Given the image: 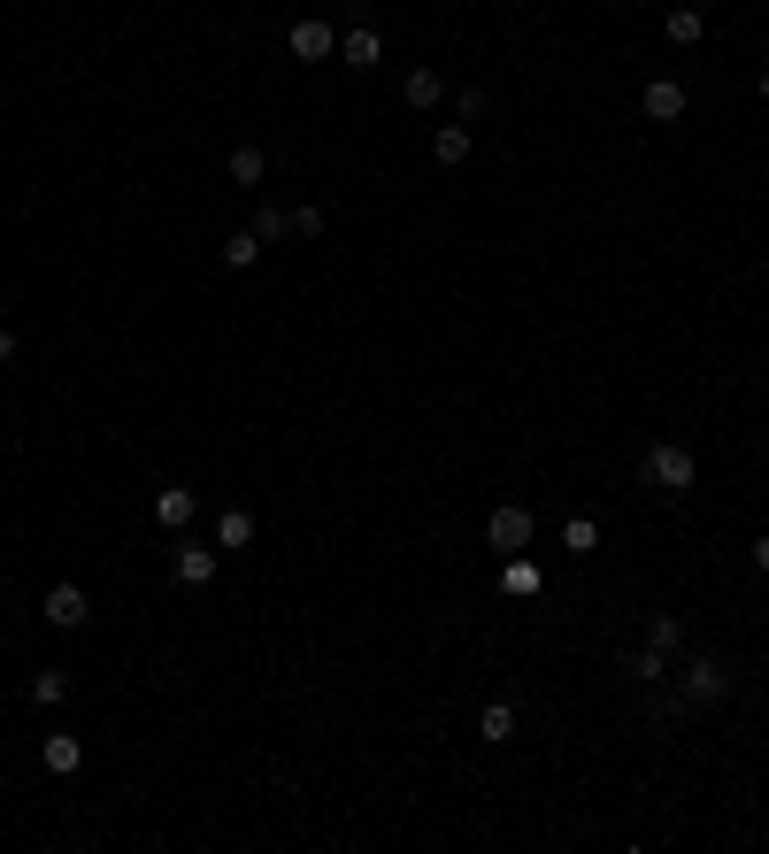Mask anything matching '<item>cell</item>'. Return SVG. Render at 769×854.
<instances>
[{"instance_id":"obj_12","label":"cell","mask_w":769,"mask_h":854,"mask_svg":"<svg viewBox=\"0 0 769 854\" xmlns=\"http://www.w3.org/2000/svg\"><path fill=\"white\" fill-rule=\"evenodd\" d=\"M193 509H200V501H193L185 486H162V493H154V515H162L169 531H185V523H193Z\"/></svg>"},{"instance_id":"obj_13","label":"cell","mask_w":769,"mask_h":854,"mask_svg":"<svg viewBox=\"0 0 769 854\" xmlns=\"http://www.w3.org/2000/svg\"><path fill=\"white\" fill-rule=\"evenodd\" d=\"M500 593H516V601H531V593H539V562H523V554H508V562H500Z\"/></svg>"},{"instance_id":"obj_8","label":"cell","mask_w":769,"mask_h":854,"mask_svg":"<svg viewBox=\"0 0 769 854\" xmlns=\"http://www.w3.org/2000/svg\"><path fill=\"white\" fill-rule=\"evenodd\" d=\"M377 54H385V39H377L370 23H354V31L339 39V62H346V70H377Z\"/></svg>"},{"instance_id":"obj_14","label":"cell","mask_w":769,"mask_h":854,"mask_svg":"<svg viewBox=\"0 0 769 854\" xmlns=\"http://www.w3.org/2000/svg\"><path fill=\"white\" fill-rule=\"evenodd\" d=\"M401 93H408V108H439L447 77H439V70H408V85H401Z\"/></svg>"},{"instance_id":"obj_11","label":"cell","mask_w":769,"mask_h":854,"mask_svg":"<svg viewBox=\"0 0 769 854\" xmlns=\"http://www.w3.org/2000/svg\"><path fill=\"white\" fill-rule=\"evenodd\" d=\"M216 546H224V554L254 546V515H247V509H224V515H216Z\"/></svg>"},{"instance_id":"obj_23","label":"cell","mask_w":769,"mask_h":854,"mask_svg":"<svg viewBox=\"0 0 769 854\" xmlns=\"http://www.w3.org/2000/svg\"><path fill=\"white\" fill-rule=\"evenodd\" d=\"M62 692H70V670H39V678H31V700H46V708H54Z\"/></svg>"},{"instance_id":"obj_7","label":"cell","mask_w":769,"mask_h":854,"mask_svg":"<svg viewBox=\"0 0 769 854\" xmlns=\"http://www.w3.org/2000/svg\"><path fill=\"white\" fill-rule=\"evenodd\" d=\"M39 762H46L54 778H77V770H85V747H77V731H46V747H39Z\"/></svg>"},{"instance_id":"obj_15","label":"cell","mask_w":769,"mask_h":854,"mask_svg":"<svg viewBox=\"0 0 769 854\" xmlns=\"http://www.w3.org/2000/svg\"><path fill=\"white\" fill-rule=\"evenodd\" d=\"M477 731H485L492 747H508V739H516V708H508V700H492V708L477 716Z\"/></svg>"},{"instance_id":"obj_9","label":"cell","mask_w":769,"mask_h":854,"mask_svg":"<svg viewBox=\"0 0 769 854\" xmlns=\"http://www.w3.org/2000/svg\"><path fill=\"white\" fill-rule=\"evenodd\" d=\"M169 554H177L169 570H177L185 585H208V577H216V546H200V539H185V546H169Z\"/></svg>"},{"instance_id":"obj_5","label":"cell","mask_w":769,"mask_h":854,"mask_svg":"<svg viewBox=\"0 0 769 854\" xmlns=\"http://www.w3.org/2000/svg\"><path fill=\"white\" fill-rule=\"evenodd\" d=\"M638 108H646V124H677V116H685V85H677V77H654V85L638 93Z\"/></svg>"},{"instance_id":"obj_18","label":"cell","mask_w":769,"mask_h":854,"mask_svg":"<svg viewBox=\"0 0 769 854\" xmlns=\"http://www.w3.org/2000/svg\"><path fill=\"white\" fill-rule=\"evenodd\" d=\"M646 647L677 655V647H685V624H677V616H646Z\"/></svg>"},{"instance_id":"obj_17","label":"cell","mask_w":769,"mask_h":854,"mask_svg":"<svg viewBox=\"0 0 769 854\" xmlns=\"http://www.w3.org/2000/svg\"><path fill=\"white\" fill-rule=\"evenodd\" d=\"M662 31H669L677 46H693V39L708 31V15H700V8H669V23H662Z\"/></svg>"},{"instance_id":"obj_3","label":"cell","mask_w":769,"mask_h":854,"mask_svg":"<svg viewBox=\"0 0 769 854\" xmlns=\"http://www.w3.org/2000/svg\"><path fill=\"white\" fill-rule=\"evenodd\" d=\"M531 531H539V523H531V509H516V501L485 515V539H492L500 554H523V546H531Z\"/></svg>"},{"instance_id":"obj_16","label":"cell","mask_w":769,"mask_h":854,"mask_svg":"<svg viewBox=\"0 0 769 854\" xmlns=\"http://www.w3.org/2000/svg\"><path fill=\"white\" fill-rule=\"evenodd\" d=\"M231 177L262 192V177H270V163H262V147H231Z\"/></svg>"},{"instance_id":"obj_21","label":"cell","mask_w":769,"mask_h":854,"mask_svg":"<svg viewBox=\"0 0 769 854\" xmlns=\"http://www.w3.org/2000/svg\"><path fill=\"white\" fill-rule=\"evenodd\" d=\"M254 254H262V239H254V231H231V239H224V262H231V270H247Z\"/></svg>"},{"instance_id":"obj_4","label":"cell","mask_w":769,"mask_h":854,"mask_svg":"<svg viewBox=\"0 0 769 854\" xmlns=\"http://www.w3.org/2000/svg\"><path fill=\"white\" fill-rule=\"evenodd\" d=\"M285 46H293V62H331V54H339V31H331L323 15H301V23L285 31Z\"/></svg>"},{"instance_id":"obj_2","label":"cell","mask_w":769,"mask_h":854,"mask_svg":"<svg viewBox=\"0 0 769 854\" xmlns=\"http://www.w3.org/2000/svg\"><path fill=\"white\" fill-rule=\"evenodd\" d=\"M646 486L654 493H693V447H677V439L646 447Z\"/></svg>"},{"instance_id":"obj_22","label":"cell","mask_w":769,"mask_h":854,"mask_svg":"<svg viewBox=\"0 0 769 854\" xmlns=\"http://www.w3.org/2000/svg\"><path fill=\"white\" fill-rule=\"evenodd\" d=\"M562 539H570V554H593V546H601V523H593V515H570Z\"/></svg>"},{"instance_id":"obj_26","label":"cell","mask_w":769,"mask_h":854,"mask_svg":"<svg viewBox=\"0 0 769 854\" xmlns=\"http://www.w3.org/2000/svg\"><path fill=\"white\" fill-rule=\"evenodd\" d=\"M762 108H769V70H762Z\"/></svg>"},{"instance_id":"obj_6","label":"cell","mask_w":769,"mask_h":854,"mask_svg":"<svg viewBox=\"0 0 769 854\" xmlns=\"http://www.w3.org/2000/svg\"><path fill=\"white\" fill-rule=\"evenodd\" d=\"M85 616H93L85 585H54V593H46V624H54V632H77Z\"/></svg>"},{"instance_id":"obj_20","label":"cell","mask_w":769,"mask_h":854,"mask_svg":"<svg viewBox=\"0 0 769 854\" xmlns=\"http://www.w3.org/2000/svg\"><path fill=\"white\" fill-rule=\"evenodd\" d=\"M247 231L270 247V239H285V231H293V216H278V208H254V223H247Z\"/></svg>"},{"instance_id":"obj_10","label":"cell","mask_w":769,"mask_h":854,"mask_svg":"<svg viewBox=\"0 0 769 854\" xmlns=\"http://www.w3.org/2000/svg\"><path fill=\"white\" fill-rule=\"evenodd\" d=\"M432 163H439V170H461V163H469V124H439V132H432Z\"/></svg>"},{"instance_id":"obj_19","label":"cell","mask_w":769,"mask_h":854,"mask_svg":"<svg viewBox=\"0 0 769 854\" xmlns=\"http://www.w3.org/2000/svg\"><path fill=\"white\" fill-rule=\"evenodd\" d=\"M631 678H638V685L669 678V655H662V647H638V655H631Z\"/></svg>"},{"instance_id":"obj_25","label":"cell","mask_w":769,"mask_h":854,"mask_svg":"<svg viewBox=\"0 0 769 854\" xmlns=\"http://www.w3.org/2000/svg\"><path fill=\"white\" fill-rule=\"evenodd\" d=\"M755 570H762V577H769V531H762V539H755Z\"/></svg>"},{"instance_id":"obj_1","label":"cell","mask_w":769,"mask_h":854,"mask_svg":"<svg viewBox=\"0 0 769 854\" xmlns=\"http://www.w3.org/2000/svg\"><path fill=\"white\" fill-rule=\"evenodd\" d=\"M677 700H685V708H716V700H731V670H724L716 655H693L685 678H677Z\"/></svg>"},{"instance_id":"obj_24","label":"cell","mask_w":769,"mask_h":854,"mask_svg":"<svg viewBox=\"0 0 769 854\" xmlns=\"http://www.w3.org/2000/svg\"><path fill=\"white\" fill-rule=\"evenodd\" d=\"M323 231V208H293V239H315Z\"/></svg>"}]
</instances>
